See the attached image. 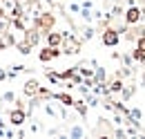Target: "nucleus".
Returning a JSON list of instances; mask_svg holds the SVG:
<instances>
[{
    "label": "nucleus",
    "mask_w": 145,
    "mask_h": 139,
    "mask_svg": "<svg viewBox=\"0 0 145 139\" xmlns=\"http://www.w3.org/2000/svg\"><path fill=\"white\" fill-rule=\"evenodd\" d=\"M56 25V16L52 11H42V14H38L36 20H34V27H38V32L40 34H47V32H52Z\"/></svg>",
    "instance_id": "nucleus-1"
},
{
    "label": "nucleus",
    "mask_w": 145,
    "mask_h": 139,
    "mask_svg": "<svg viewBox=\"0 0 145 139\" xmlns=\"http://www.w3.org/2000/svg\"><path fill=\"white\" fill-rule=\"evenodd\" d=\"M60 47H63V52H65V54H78V52H80V47H83V40L76 38L74 34H65V36H63Z\"/></svg>",
    "instance_id": "nucleus-2"
},
{
    "label": "nucleus",
    "mask_w": 145,
    "mask_h": 139,
    "mask_svg": "<svg viewBox=\"0 0 145 139\" xmlns=\"http://www.w3.org/2000/svg\"><path fill=\"white\" fill-rule=\"evenodd\" d=\"M101 40H103L105 47H116L118 40H121V32L114 29V27H107V29L103 32V36H101Z\"/></svg>",
    "instance_id": "nucleus-3"
},
{
    "label": "nucleus",
    "mask_w": 145,
    "mask_h": 139,
    "mask_svg": "<svg viewBox=\"0 0 145 139\" xmlns=\"http://www.w3.org/2000/svg\"><path fill=\"white\" fill-rule=\"evenodd\" d=\"M141 18H143V11H141V7H136V5H132L125 11V23L127 25H138Z\"/></svg>",
    "instance_id": "nucleus-4"
},
{
    "label": "nucleus",
    "mask_w": 145,
    "mask_h": 139,
    "mask_svg": "<svg viewBox=\"0 0 145 139\" xmlns=\"http://www.w3.org/2000/svg\"><path fill=\"white\" fill-rule=\"evenodd\" d=\"M60 56V47H45V50H40V54H38V58L42 61V63H49V61H54V58H58Z\"/></svg>",
    "instance_id": "nucleus-5"
},
{
    "label": "nucleus",
    "mask_w": 145,
    "mask_h": 139,
    "mask_svg": "<svg viewBox=\"0 0 145 139\" xmlns=\"http://www.w3.org/2000/svg\"><path fill=\"white\" fill-rule=\"evenodd\" d=\"M9 121H11V126H22V123L27 121V112H25L22 108L11 110V112H9Z\"/></svg>",
    "instance_id": "nucleus-6"
},
{
    "label": "nucleus",
    "mask_w": 145,
    "mask_h": 139,
    "mask_svg": "<svg viewBox=\"0 0 145 139\" xmlns=\"http://www.w3.org/2000/svg\"><path fill=\"white\" fill-rule=\"evenodd\" d=\"M38 90H40V83H38L36 79H29L25 85H22V92L27 94V97H36L38 94Z\"/></svg>",
    "instance_id": "nucleus-7"
},
{
    "label": "nucleus",
    "mask_w": 145,
    "mask_h": 139,
    "mask_svg": "<svg viewBox=\"0 0 145 139\" xmlns=\"http://www.w3.org/2000/svg\"><path fill=\"white\" fill-rule=\"evenodd\" d=\"M25 40L34 47L38 45V40H40V32H38V27H31V29H25Z\"/></svg>",
    "instance_id": "nucleus-8"
},
{
    "label": "nucleus",
    "mask_w": 145,
    "mask_h": 139,
    "mask_svg": "<svg viewBox=\"0 0 145 139\" xmlns=\"http://www.w3.org/2000/svg\"><path fill=\"white\" fill-rule=\"evenodd\" d=\"M63 36L65 34H60V32H47V45L49 47H60V43H63Z\"/></svg>",
    "instance_id": "nucleus-9"
},
{
    "label": "nucleus",
    "mask_w": 145,
    "mask_h": 139,
    "mask_svg": "<svg viewBox=\"0 0 145 139\" xmlns=\"http://www.w3.org/2000/svg\"><path fill=\"white\" fill-rule=\"evenodd\" d=\"M56 101H60V105H65V108H69V105H74V99L69 92H56L54 94Z\"/></svg>",
    "instance_id": "nucleus-10"
},
{
    "label": "nucleus",
    "mask_w": 145,
    "mask_h": 139,
    "mask_svg": "<svg viewBox=\"0 0 145 139\" xmlns=\"http://www.w3.org/2000/svg\"><path fill=\"white\" fill-rule=\"evenodd\" d=\"M11 45H16L11 32H2V34H0V50H7V47H11Z\"/></svg>",
    "instance_id": "nucleus-11"
},
{
    "label": "nucleus",
    "mask_w": 145,
    "mask_h": 139,
    "mask_svg": "<svg viewBox=\"0 0 145 139\" xmlns=\"http://www.w3.org/2000/svg\"><path fill=\"white\" fill-rule=\"evenodd\" d=\"M107 90H109V94H116V92H121V90H123V76H118V74H116V79L107 83Z\"/></svg>",
    "instance_id": "nucleus-12"
},
{
    "label": "nucleus",
    "mask_w": 145,
    "mask_h": 139,
    "mask_svg": "<svg viewBox=\"0 0 145 139\" xmlns=\"http://www.w3.org/2000/svg\"><path fill=\"white\" fill-rule=\"evenodd\" d=\"M16 47H18V52H20V54H25V56H27V54L31 52V45H29L27 40H20L18 45H16Z\"/></svg>",
    "instance_id": "nucleus-13"
},
{
    "label": "nucleus",
    "mask_w": 145,
    "mask_h": 139,
    "mask_svg": "<svg viewBox=\"0 0 145 139\" xmlns=\"http://www.w3.org/2000/svg\"><path fill=\"white\" fill-rule=\"evenodd\" d=\"M132 58H134V61H136V63H145V54L141 52V50H138V47H136V50H134V52H132Z\"/></svg>",
    "instance_id": "nucleus-14"
},
{
    "label": "nucleus",
    "mask_w": 145,
    "mask_h": 139,
    "mask_svg": "<svg viewBox=\"0 0 145 139\" xmlns=\"http://www.w3.org/2000/svg\"><path fill=\"white\" fill-rule=\"evenodd\" d=\"M74 108L78 110V115H83V117L87 115V105L83 103V101H74Z\"/></svg>",
    "instance_id": "nucleus-15"
},
{
    "label": "nucleus",
    "mask_w": 145,
    "mask_h": 139,
    "mask_svg": "<svg viewBox=\"0 0 145 139\" xmlns=\"http://www.w3.org/2000/svg\"><path fill=\"white\" fill-rule=\"evenodd\" d=\"M69 135H72V137H83L85 132H83V128H80V126H74L72 130H69Z\"/></svg>",
    "instance_id": "nucleus-16"
},
{
    "label": "nucleus",
    "mask_w": 145,
    "mask_h": 139,
    "mask_svg": "<svg viewBox=\"0 0 145 139\" xmlns=\"http://www.w3.org/2000/svg\"><path fill=\"white\" fill-rule=\"evenodd\" d=\"M136 47H138V50H141V52L145 54V34H143V36H138V38H136Z\"/></svg>",
    "instance_id": "nucleus-17"
},
{
    "label": "nucleus",
    "mask_w": 145,
    "mask_h": 139,
    "mask_svg": "<svg viewBox=\"0 0 145 139\" xmlns=\"http://www.w3.org/2000/svg\"><path fill=\"white\" fill-rule=\"evenodd\" d=\"M47 79H49L52 83H60V81H63V79H60V74H56V72H49V74H47Z\"/></svg>",
    "instance_id": "nucleus-18"
},
{
    "label": "nucleus",
    "mask_w": 145,
    "mask_h": 139,
    "mask_svg": "<svg viewBox=\"0 0 145 139\" xmlns=\"http://www.w3.org/2000/svg\"><path fill=\"white\" fill-rule=\"evenodd\" d=\"M121 92H123V99H129V97L134 94V87H123Z\"/></svg>",
    "instance_id": "nucleus-19"
},
{
    "label": "nucleus",
    "mask_w": 145,
    "mask_h": 139,
    "mask_svg": "<svg viewBox=\"0 0 145 139\" xmlns=\"http://www.w3.org/2000/svg\"><path fill=\"white\" fill-rule=\"evenodd\" d=\"M69 9H72V14H80V5H78V2H72Z\"/></svg>",
    "instance_id": "nucleus-20"
},
{
    "label": "nucleus",
    "mask_w": 145,
    "mask_h": 139,
    "mask_svg": "<svg viewBox=\"0 0 145 139\" xmlns=\"http://www.w3.org/2000/svg\"><path fill=\"white\" fill-rule=\"evenodd\" d=\"M91 36H94V29L87 27V29H85V34H83V40H87V38H91Z\"/></svg>",
    "instance_id": "nucleus-21"
},
{
    "label": "nucleus",
    "mask_w": 145,
    "mask_h": 139,
    "mask_svg": "<svg viewBox=\"0 0 145 139\" xmlns=\"http://www.w3.org/2000/svg\"><path fill=\"white\" fill-rule=\"evenodd\" d=\"M2 101H14V92H7V94L2 97Z\"/></svg>",
    "instance_id": "nucleus-22"
},
{
    "label": "nucleus",
    "mask_w": 145,
    "mask_h": 139,
    "mask_svg": "<svg viewBox=\"0 0 145 139\" xmlns=\"http://www.w3.org/2000/svg\"><path fill=\"white\" fill-rule=\"evenodd\" d=\"M2 79H7V72H5V70H0V81H2Z\"/></svg>",
    "instance_id": "nucleus-23"
},
{
    "label": "nucleus",
    "mask_w": 145,
    "mask_h": 139,
    "mask_svg": "<svg viewBox=\"0 0 145 139\" xmlns=\"http://www.w3.org/2000/svg\"><path fill=\"white\" fill-rule=\"evenodd\" d=\"M16 2H20V5H22V2H27V0H16Z\"/></svg>",
    "instance_id": "nucleus-24"
},
{
    "label": "nucleus",
    "mask_w": 145,
    "mask_h": 139,
    "mask_svg": "<svg viewBox=\"0 0 145 139\" xmlns=\"http://www.w3.org/2000/svg\"><path fill=\"white\" fill-rule=\"evenodd\" d=\"M143 83H145V72H143Z\"/></svg>",
    "instance_id": "nucleus-25"
},
{
    "label": "nucleus",
    "mask_w": 145,
    "mask_h": 139,
    "mask_svg": "<svg viewBox=\"0 0 145 139\" xmlns=\"http://www.w3.org/2000/svg\"><path fill=\"white\" fill-rule=\"evenodd\" d=\"M74 2H80V0H74Z\"/></svg>",
    "instance_id": "nucleus-26"
}]
</instances>
